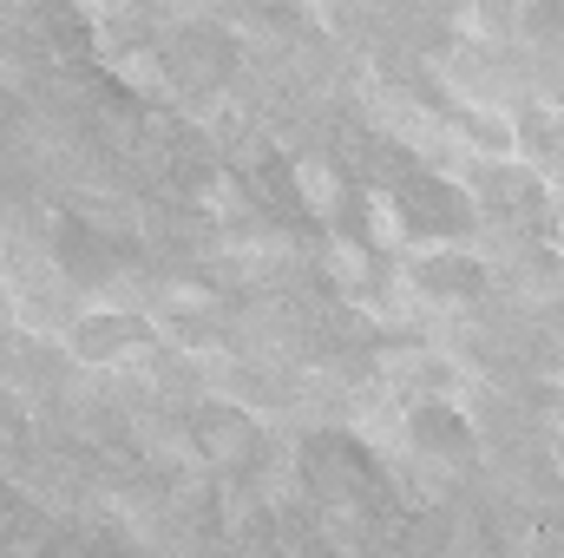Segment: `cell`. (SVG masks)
<instances>
[{
	"instance_id": "obj_8",
	"label": "cell",
	"mask_w": 564,
	"mask_h": 558,
	"mask_svg": "<svg viewBox=\"0 0 564 558\" xmlns=\"http://www.w3.org/2000/svg\"><path fill=\"white\" fill-rule=\"evenodd\" d=\"M40 26H46V46H53L59 60H66V53H73V60H86V53H93V20H86L73 0L40 7Z\"/></svg>"
},
{
	"instance_id": "obj_7",
	"label": "cell",
	"mask_w": 564,
	"mask_h": 558,
	"mask_svg": "<svg viewBox=\"0 0 564 558\" xmlns=\"http://www.w3.org/2000/svg\"><path fill=\"white\" fill-rule=\"evenodd\" d=\"M59 264H66V277L86 282V289H99V282L119 277V264H126V250L106 237V230H93L86 217H66L59 224Z\"/></svg>"
},
{
	"instance_id": "obj_1",
	"label": "cell",
	"mask_w": 564,
	"mask_h": 558,
	"mask_svg": "<svg viewBox=\"0 0 564 558\" xmlns=\"http://www.w3.org/2000/svg\"><path fill=\"white\" fill-rule=\"evenodd\" d=\"M479 230H486V211L459 178L401 158L388 171V184L361 191V230L355 237H368L375 250H381V237H394L401 250H440V244H473Z\"/></svg>"
},
{
	"instance_id": "obj_9",
	"label": "cell",
	"mask_w": 564,
	"mask_h": 558,
	"mask_svg": "<svg viewBox=\"0 0 564 558\" xmlns=\"http://www.w3.org/2000/svg\"><path fill=\"white\" fill-rule=\"evenodd\" d=\"M26 453H33V420L20 415L13 395H0V466H13V460H26Z\"/></svg>"
},
{
	"instance_id": "obj_3",
	"label": "cell",
	"mask_w": 564,
	"mask_h": 558,
	"mask_svg": "<svg viewBox=\"0 0 564 558\" xmlns=\"http://www.w3.org/2000/svg\"><path fill=\"white\" fill-rule=\"evenodd\" d=\"M66 348L86 368H126V362H144L158 348V329L144 322L139 309H126V302H93V309L73 315Z\"/></svg>"
},
{
	"instance_id": "obj_5",
	"label": "cell",
	"mask_w": 564,
	"mask_h": 558,
	"mask_svg": "<svg viewBox=\"0 0 564 558\" xmlns=\"http://www.w3.org/2000/svg\"><path fill=\"white\" fill-rule=\"evenodd\" d=\"M184 427H191L197 460H210L224 473H243L263 453V420L250 415V408H237V401H204V408H191Z\"/></svg>"
},
{
	"instance_id": "obj_2",
	"label": "cell",
	"mask_w": 564,
	"mask_h": 558,
	"mask_svg": "<svg viewBox=\"0 0 564 558\" xmlns=\"http://www.w3.org/2000/svg\"><path fill=\"white\" fill-rule=\"evenodd\" d=\"M295 493L315 506V513H335V519H375L381 506H394V473L388 460L348 433V427H315L302 433L295 447Z\"/></svg>"
},
{
	"instance_id": "obj_4",
	"label": "cell",
	"mask_w": 564,
	"mask_h": 558,
	"mask_svg": "<svg viewBox=\"0 0 564 558\" xmlns=\"http://www.w3.org/2000/svg\"><path fill=\"white\" fill-rule=\"evenodd\" d=\"M401 440H408V453L440 460V466H466V460L479 453L473 415H466L459 401H446V395H414V401L401 408Z\"/></svg>"
},
{
	"instance_id": "obj_10",
	"label": "cell",
	"mask_w": 564,
	"mask_h": 558,
	"mask_svg": "<svg viewBox=\"0 0 564 558\" xmlns=\"http://www.w3.org/2000/svg\"><path fill=\"white\" fill-rule=\"evenodd\" d=\"M539 237L564 257V197H552V211H545V230H539Z\"/></svg>"
},
{
	"instance_id": "obj_6",
	"label": "cell",
	"mask_w": 564,
	"mask_h": 558,
	"mask_svg": "<svg viewBox=\"0 0 564 558\" xmlns=\"http://www.w3.org/2000/svg\"><path fill=\"white\" fill-rule=\"evenodd\" d=\"M408 282L421 289L426 302H453V309H466V302L492 296V270H486V257H479L473 244L414 250V264H408Z\"/></svg>"
}]
</instances>
